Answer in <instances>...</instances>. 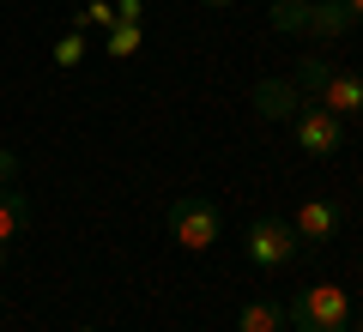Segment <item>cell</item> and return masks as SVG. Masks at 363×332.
I'll use <instances>...</instances> for the list:
<instances>
[{"label": "cell", "mask_w": 363, "mask_h": 332, "mask_svg": "<svg viewBox=\"0 0 363 332\" xmlns=\"http://www.w3.org/2000/svg\"><path fill=\"white\" fill-rule=\"evenodd\" d=\"M291 230H297L303 248L333 242V236H339V205H333V200H303V212L291 217Z\"/></svg>", "instance_id": "obj_5"}, {"label": "cell", "mask_w": 363, "mask_h": 332, "mask_svg": "<svg viewBox=\"0 0 363 332\" xmlns=\"http://www.w3.org/2000/svg\"><path fill=\"white\" fill-rule=\"evenodd\" d=\"M291 133H297V145L309 157H333L339 145H345V115H333V109H321V103H297Z\"/></svg>", "instance_id": "obj_3"}, {"label": "cell", "mask_w": 363, "mask_h": 332, "mask_svg": "<svg viewBox=\"0 0 363 332\" xmlns=\"http://www.w3.org/2000/svg\"><path fill=\"white\" fill-rule=\"evenodd\" d=\"M0 266H6V242H0Z\"/></svg>", "instance_id": "obj_20"}, {"label": "cell", "mask_w": 363, "mask_h": 332, "mask_svg": "<svg viewBox=\"0 0 363 332\" xmlns=\"http://www.w3.org/2000/svg\"><path fill=\"white\" fill-rule=\"evenodd\" d=\"M272 25L279 30H303L309 25V0H272Z\"/></svg>", "instance_id": "obj_12"}, {"label": "cell", "mask_w": 363, "mask_h": 332, "mask_svg": "<svg viewBox=\"0 0 363 332\" xmlns=\"http://www.w3.org/2000/svg\"><path fill=\"white\" fill-rule=\"evenodd\" d=\"M242 254H248V266H260V272H285L291 260L303 254V242H297V230H291V217H255L248 236H242Z\"/></svg>", "instance_id": "obj_2"}, {"label": "cell", "mask_w": 363, "mask_h": 332, "mask_svg": "<svg viewBox=\"0 0 363 332\" xmlns=\"http://www.w3.org/2000/svg\"><path fill=\"white\" fill-rule=\"evenodd\" d=\"M236 332H285V308L279 302H242Z\"/></svg>", "instance_id": "obj_10"}, {"label": "cell", "mask_w": 363, "mask_h": 332, "mask_svg": "<svg viewBox=\"0 0 363 332\" xmlns=\"http://www.w3.org/2000/svg\"><path fill=\"white\" fill-rule=\"evenodd\" d=\"M79 18H85V25H116V0H91V6H79Z\"/></svg>", "instance_id": "obj_14"}, {"label": "cell", "mask_w": 363, "mask_h": 332, "mask_svg": "<svg viewBox=\"0 0 363 332\" xmlns=\"http://www.w3.org/2000/svg\"><path fill=\"white\" fill-rule=\"evenodd\" d=\"M321 109H333V115H363V73H339L321 85Z\"/></svg>", "instance_id": "obj_6"}, {"label": "cell", "mask_w": 363, "mask_h": 332, "mask_svg": "<svg viewBox=\"0 0 363 332\" xmlns=\"http://www.w3.org/2000/svg\"><path fill=\"white\" fill-rule=\"evenodd\" d=\"M255 109H260L267 121L297 115V85H291V79H260V85H255Z\"/></svg>", "instance_id": "obj_8"}, {"label": "cell", "mask_w": 363, "mask_h": 332, "mask_svg": "<svg viewBox=\"0 0 363 332\" xmlns=\"http://www.w3.org/2000/svg\"><path fill=\"white\" fill-rule=\"evenodd\" d=\"M309 37H321V42H339L351 30V13H345V0H309Z\"/></svg>", "instance_id": "obj_7"}, {"label": "cell", "mask_w": 363, "mask_h": 332, "mask_svg": "<svg viewBox=\"0 0 363 332\" xmlns=\"http://www.w3.org/2000/svg\"><path fill=\"white\" fill-rule=\"evenodd\" d=\"M25 230H30V200L18 188H0V242H13Z\"/></svg>", "instance_id": "obj_9"}, {"label": "cell", "mask_w": 363, "mask_h": 332, "mask_svg": "<svg viewBox=\"0 0 363 332\" xmlns=\"http://www.w3.org/2000/svg\"><path fill=\"white\" fill-rule=\"evenodd\" d=\"M351 332H363V320H351Z\"/></svg>", "instance_id": "obj_21"}, {"label": "cell", "mask_w": 363, "mask_h": 332, "mask_svg": "<svg viewBox=\"0 0 363 332\" xmlns=\"http://www.w3.org/2000/svg\"><path fill=\"white\" fill-rule=\"evenodd\" d=\"M18 181V151H0V188H13Z\"/></svg>", "instance_id": "obj_17"}, {"label": "cell", "mask_w": 363, "mask_h": 332, "mask_svg": "<svg viewBox=\"0 0 363 332\" xmlns=\"http://www.w3.org/2000/svg\"><path fill=\"white\" fill-rule=\"evenodd\" d=\"M55 61H61V67H79V61H85V37H61V42H55Z\"/></svg>", "instance_id": "obj_15"}, {"label": "cell", "mask_w": 363, "mask_h": 332, "mask_svg": "<svg viewBox=\"0 0 363 332\" xmlns=\"http://www.w3.org/2000/svg\"><path fill=\"white\" fill-rule=\"evenodd\" d=\"M327 79H333V61H321V55H315V61H303L297 67V79H291V85L297 91H309V97H321V85Z\"/></svg>", "instance_id": "obj_11"}, {"label": "cell", "mask_w": 363, "mask_h": 332, "mask_svg": "<svg viewBox=\"0 0 363 332\" xmlns=\"http://www.w3.org/2000/svg\"><path fill=\"white\" fill-rule=\"evenodd\" d=\"M133 49H140V25H109V55H116V61H128Z\"/></svg>", "instance_id": "obj_13"}, {"label": "cell", "mask_w": 363, "mask_h": 332, "mask_svg": "<svg viewBox=\"0 0 363 332\" xmlns=\"http://www.w3.org/2000/svg\"><path fill=\"white\" fill-rule=\"evenodd\" d=\"M206 6H236V0H206Z\"/></svg>", "instance_id": "obj_19"}, {"label": "cell", "mask_w": 363, "mask_h": 332, "mask_svg": "<svg viewBox=\"0 0 363 332\" xmlns=\"http://www.w3.org/2000/svg\"><path fill=\"white\" fill-rule=\"evenodd\" d=\"M345 13H351V25H363V0H345Z\"/></svg>", "instance_id": "obj_18"}, {"label": "cell", "mask_w": 363, "mask_h": 332, "mask_svg": "<svg viewBox=\"0 0 363 332\" xmlns=\"http://www.w3.org/2000/svg\"><path fill=\"white\" fill-rule=\"evenodd\" d=\"M169 236H176L182 248H212L218 242V205L212 200H194V193H182V200H169Z\"/></svg>", "instance_id": "obj_4"}, {"label": "cell", "mask_w": 363, "mask_h": 332, "mask_svg": "<svg viewBox=\"0 0 363 332\" xmlns=\"http://www.w3.org/2000/svg\"><path fill=\"white\" fill-rule=\"evenodd\" d=\"M145 18V0H116V25H140Z\"/></svg>", "instance_id": "obj_16"}, {"label": "cell", "mask_w": 363, "mask_h": 332, "mask_svg": "<svg viewBox=\"0 0 363 332\" xmlns=\"http://www.w3.org/2000/svg\"><path fill=\"white\" fill-rule=\"evenodd\" d=\"M285 320L297 332H351V296L339 284H309V290L291 296Z\"/></svg>", "instance_id": "obj_1"}]
</instances>
